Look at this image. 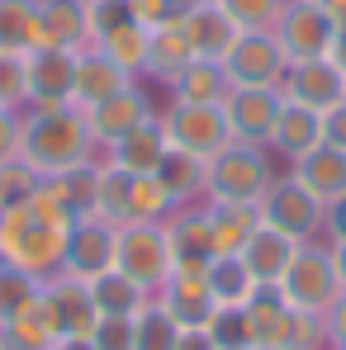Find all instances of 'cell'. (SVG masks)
Returning a JSON list of instances; mask_svg holds the SVG:
<instances>
[{"mask_svg":"<svg viewBox=\"0 0 346 350\" xmlns=\"http://www.w3.org/2000/svg\"><path fill=\"white\" fill-rule=\"evenodd\" d=\"M71 223H76L71 208L48 185H38L34 199L14 204V208H0V260L29 270L38 280H53V275H62Z\"/></svg>","mask_w":346,"mask_h":350,"instance_id":"cell-1","label":"cell"},{"mask_svg":"<svg viewBox=\"0 0 346 350\" xmlns=\"http://www.w3.org/2000/svg\"><path fill=\"white\" fill-rule=\"evenodd\" d=\"M105 152L86 123V109L62 105V109H24V142H19V161L34 166L38 180H58L66 171L95 166Z\"/></svg>","mask_w":346,"mask_h":350,"instance_id":"cell-2","label":"cell"},{"mask_svg":"<svg viewBox=\"0 0 346 350\" xmlns=\"http://www.w3.org/2000/svg\"><path fill=\"white\" fill-rule=\"evenodd\" d=\"M256 350H328V327L313 312L289 308L275 284H261L247 303Z\"/></svg>","mask_w":346,"mask_h":350,"instance_id":"cell-3","label":"cell"},{"mask_svg":"<svg viewBox=\"0 0 346 350\" xmlns=\"http://www.w3.org/2000/svg\"><path fill=\"white\" fill-rule=\"evenodd\" d=\"M271 152L251 142H228L214 161H204V204H261L271 189Z\"/></svg>","mask_w":346,"mask_h":350,"instance_id":"cell-4","label":"cell"},{"mask_svg":"<svg viewBox=\"0 0 346 350\" xmlns=\"http://www.w3.org/2000/svg\"><path fill=\"white\" fill-rule=\"evenodd\" d=\"M280 298L299 312H313V317H328V308L342 298V280H337V265H332V251L328 241H299L289 270L280 275Z\"/></svg>","mask_w":346,"mask_h":350,"instance_id":"cell-5","label":"cell"},{"mask_svg":"<svg viewBox=\"0 0 346 350\" xmlns=\"http://www.w3.org/2000/svg\"><path fill=\"white\" fill-rule=\"evenodd\" d=\"M114 265L138 280L143 289H162V280L175 270V251L171 237H166V223H123L119 228V246H114Z\"/></svg>","mask_w":346,"mask_h":350,"instance_id":"cell-6","label":"cell"},{"mask_svg":"<svg viewBox=\"0 0 346 350\" xmlns=\"http://www.w3.org/2000/svg\"><path fill=\"white\" fill-rule=\"evenodd\" d=\"M157 118L166 128V142L190 152V157H199V161H214L232 142L223 105H180V100H171L166 109H157Z\"/></svg>","mask_w":346,"mask_h":350,"instance_id":"cell-7","label":"cell"},{"mask_svg":"<svg viewBox=\"0 0 346 350\" xmlns=\"http://www.w3.org/2000/svg\"><path fill=\"white\" fill-rule=\"evenodd\" d=\"M261 223L266 228H275V232L294 237V241H313V237H323V208L328 204H318L294 175H275L271 180V189L261 194Z\"/></svg>","mask_w":346,"mask_h":350,"instance_id":"cell-8","label":"cell"},{"mask_svg":"<svg viewBox=\"0 0 346 350\" xmlns=\"http://www.w3.org/2000/svg\"><path fill=\"white\" fill-rule=\"evenodd\" d=\"M271 33L285 48L289 62H313V57H328L337 29H332V19H328V10L318 0H285V10L271 24Z\"/></svg>","mask_w":346,"mask_h":350,"instance_id":"cell-9","label":"cell"},{"mask_svg":"<svg viewBox=\"0 0 346 350\" xmlns=\"http://www.w3.org/2000/svg\"><path fill=\"white\" fill-rule=\"evenodd\" d=\"M24 81H29V95H24V109H62L71 105V85H76V53L66 48H34L24 53Z\"/></svg>","mask_w":346,"mask_h":350,"instance_id":"cell-10","label":"cell"},{"mask_svg":"<svg viewBox=\"0 0 346 350\" xmlns=\"http://www.w3.org/2000/svg\"><path fill=\"white\" fill-rule=\"evenodd\" d=\"M114 246H119V228H114V223H105V218H95V213L76 218V223H71V237H66L62 275L90 284L95 275L114 270Z\"/></svg>","mask_w":346,"mask_h":350,"instance_id":"cell-11","label":"cell"},{"mask_svg":"<svg viewBox=\"0 0 346 350\" xmlns=\"http://www.w3.org/2000/svg\"><path fill=\"white\" fill-rule=\"evenodd\" d=\"M223 66H228L232 85H280L289 71V57L271 29H247L232 43V53L223 57Z\"/></svg>","mask_w":346,"mask_h":350,"instance_id":"cell-12","label":"cell"},{"mask_svg":"<svg viewBox=\"0 0 346 350\" xmlns=\"http://www.w3.org/2000/svg\"><path fill=\"white\" fill-rule=\"evenodd\" d=\"M280 105H285L280 85H232L228 100H223L232 142L266 147V142H271V128H275V114H280Z\"/></svg>","mask_w":346,"mask_h":350,"instance_id":"cell-13","label":"cell"},{"mask_svg":"<svg viewBox=\"0 0 346 350\" xmlns=\"http://www.w3.org/2000/svg\"><path fill=\"white\" fill-rule=\"evenodd\" d=\"M147 118H157V109H152V95L143 90V81L123 85V90L110 95V100H100V105H90V109H86V123H90V133H95L100 152H110L123 133H133V128H138V123H147Z\"/></svg>","mask_w":346,"mask_h":350,"instance_id":"cell-14","label":"cell"},{"mask_svg":"<svg viewBox=\"0 0 346 350\" xmlns=\"http://www.w3.org/2000/svg\"><path fill=\"white\" fill-rule=\"evenodd\" d=\"M209 265H175L171 275L162 280V289L152 293L166 312H171L180 327H204L214 317V293H209V280H204Z\"/></svg>","mask_w":346,"mask_h":350,"instance_id":"cell-15","label":"cell"},{"mask_svg":"<svg viewBox=\"0 0 346 350\" xmlns=\"http://www.w3.org/2000/svg\"><path fill=\"white\" fill-rule=\"evenodd\" d=\"M175 24H180V33H185V43H190V53H195V57H209V62H223L232 53V43L242 38V29L228 19V10H223L219 0H204V5L180 10V14H175Z\"/></svg>","mask_w":346,"mask_h":350,"instance_id":"cell-16","label":"cell"},{"mask_svg":"<svg viewBox=\"0 0 346 350\" xmlns=\"http://www.w3.org/2000/svg\"><path fill=\"white\" fill-rule=\"evenodd\" d=\"M280 95H285V100H294V105H308V109L328 114L332 105H342V100H346V76L328 57L289 62L285 81H280Z\"/></svg>","mask_w":346,"mask_h":350,"instance_id":"cell-17","label":"cell"},{"mask_svg":"<svg viewBox=\"0 0 346 350\" xmlns=\"http://www.w3.org/2000/svg\"><path fill=\"white\" fill-rule=\"evenodd\" d=\"M43 308L58 327V336H90L100 312H95V298L86 280H71V275H53L43 280Z\"/></svg>","mask_w":346,"mask_h":350,"instance_id":"cell-18","label":"cell"},{"mask_svg":"<svg viewBox=\"0 0 346 350\" xmlns=\"http://www.w3.org/2000/svg\"><path fill=\"white\" fill-rule=\"evenodd\" d=\"M38 43L43 48H66V53H86L95 43L90 0H38Z\"/></svg>","mask_w":346,"mask_h":350,"instance_id":"cell-19","label":"cell"},{"mask_svg":"<svg viewBox=\"0 0 346 350\" xmlns=\"http://www.w3.org/2000/svg\"><path fill=\"white\" fill-rule=\"evenodd\" d=\"M166 237H171L175 265H209L214 251V223H209V204H175L166 218Z\"/></svg>","mask_w":346,"mask_h":350,"instance_id":"cell-20","label":"cell"},{"mask_svg":"<svg viewBox=\"0 0 346 350\" xmlns=\"http://www.w3.org/2000/svg\"><path fill=\"white\" fill-rule=\"evenodd\" d=\"M162 90H166L171 100H180V105H223L228 90H232V81H228V66H223V62L190 57Z\"/></svg>","mask_w":346,"mask_h":350,"instance_id":"cell-21","label":"cell"},{"mask_svg":"<svg viewBox=\"0 0 346 350\" xmlns=\"http://www.w3.org/2000/svg\"><path fill=\"white\" fill-rule=\"evenodd\" d=\"M289 175H294L318 204H332V199L346 194V152L318 142L313 152H304L299 161H289Z\"/></svg>","mask_w":346,"mask_h":350,"instance_id":"cell-22","label":"cell"},{"mask_svg":"<svg viewBox=\"0 0 346 350\" xmlns=\"http://www.w3.org/2000/svg\"><path fill=\"white\" fill-rule=\"evenodd\" d=\"M123 85H133V76H128L119 62H110L100 48L76 53V85H71V105H76V109H90V105L110 100Z\"/></svg>","mask_w":346,"mask_h":350,"instance_id":"cell-23","label":"cell"},{"mask_svg":"<svg viewBox=\"0 0 346 350\" xmlns=\"http://www.w3.org/2000/svg\"><path fill=\"white\" fill-rule=\"evenodd\" d=\"M323 142V114L318 109H308V105H294L285 100L280 105V114H275V128H271V152H280L285 161H299L304 152H313Z\"/></svg>","mask_w":346,"mask_h":350,"instance_id":"cell-24","label":"cell"},{"mask_svg":"<svg viewBox=\"0 0 346 350\" xmlns=\"http://www.w3.org/2000/svg\"><path fill=\"white\" fill-rule=\"evenodd\" d=\"M166 128H162V118H147V123H138L133 133H123L114 147L105 152V161H114L119 171H133V175H152L162 166V157H166Z\"/></svg>","mask_w":346,"mask_h":350,"instance_id":"cell-25","label":"cell"},{"mask_svg":"<svg viewBox=\"0 0 346 350\" xmlns=\"http://www.w3.org/2000/svg\"><path fill=\"white\" fill-rule=\"evenodd\" d=\"M294 251H299V241L285 232H275V228H256V232L247 237V246L237 251L242 256V265L251 270V280L256 284H280V275L289 270V260H294Z\"/></svg>","mask_w":346,"mask_h":350,"instance_id":"cell-26","label":"cell"},{"mask_svg":"<svg viewBox=\"0 0 346 350\" xmlns=\"http://www.w3.org/2000/svg\"><path fill=\"white\" fill-rule=\"evenodd\" d=\"M90 48H100V53H105L110 62H119L133 81H143V76H147V53H152V29L123 19V24H114V29H105Z\"/></svg>","mask_w":346,"mask_h":350,"instance_id":"cell-27","label":"cell"},{"mask_svg":"<svg viewBox=\"0 0 346 350\" xmlns=\"http://www.w3.org/2000/svg\"><path fill=\"white\" fill-rule=\"evenodd\" d=\"M90 298H95V312L100 317H138L147 303H152V289H143L138 280H128L123 270H105L90 280Z\"/></svg>","mask_w":346,"mask_h":350,"instance_id":"cell-28","label":"cell"},{"mask_svg":"<svg viewBox=\"0 0 346 350\" xmlns=\"http://www.w3.org/2000/svg\"><path fill=\"white\" fill-rule=\"evenodd\" d=\"M209 223H214V251L237 256L247 246V237L261 228V208L256 204H209Z\"/></svg>","mask_w":346,"mask_h":350,"instance_id":"cell-29","label":"cell"},{"mask_svg":"<svg viewBox=\"0 0 346 350\" xmlns=\"http://www.w3.org/2000/svg\"><path fill=\"white\" fill-rule=\"evenodd\" d=\"M204 280H209V293H214L219 308H247L251 293L261 289L251 280V270L242 265V256H214L209 270H204Z\"/></svg>","mask_w":346,"mask_h":350,"instance_id":"cell-30","label":"cell"},{"mask_svg":"<svg viewBox=\"0 0 346 350\" xmlns=\"http://www.w3.org/2000/svg\"><path fill=\"white\" fill-rule=\"evenodd\" d=\"M0 346L5 350H53L58 346V327H53V317L43 308V293H38V303L29 312H19V317H10L0 327Z\"/></svg>","mask_w":346,"mask_h":350,"instance_id":"cell-31","label":"cell"},{"mask_svg":"<svg viewBox=\"0 0 346 350\" xmlns=\"http://www.w3.org/2000/svg\"><path fill=\"white\" fill-rule=\"evenodd\" d=\"M152 175L166 185V194H171L175 204H195V199H204V161L190 157V152H180V147H166L162 166H157Z\"/></svg>","mask_w":346,"mask_h":350,"instance_id":"cell-32","label":"cell"},{"mask_svg":"<svg viewBox=\"0 0 346 350\" xmlns=\"http://www.w3.org/2000/svg\"><path fill=\"white\" fill-rule=\"evenodd\" d=\"M38 48V0H0V53Z\"/></svg>","mask_w":346,"mask_h":350,"instance_id":"cell-33","label":"cell"},{"mask_svg":"<svg viewBox=\"0 0 346 350\" xmlns=\"http://www.w3.org/2000/svg\"><path fill=\"white\" fill-rule=\"evenodd\" d=\"M195 57L190 53V43H185V33H180V24H162V29H152V53H147V76L157 81V85H166L175 71L185 66V62Z\"/></svg>","mask_w":346,"mask_h":350,"instance_id":"cell-34","label":"cell"},{"mask_svg":"<svg viewBox=\"0 0 346 350\" xmlns=\"http://www.w3.org/2000/svg\"><path fill=\"white\" fill-rule=\"evenodd\" d=\"M38 293H43V280H38V275H29V270H19V265H5V260H0V327H5L10 317L29 312V308L38 303Z\"/></svg>","mask_w":346,"mask_h":350,"instance_id":"cell-35","label":"cell"},{"mask_svg":"<svg viewBox=\"0 0 346 350\" xmlns=\"http://www.w3.org/2000/svg\"><path fill=\"white\" fill-rule=\"evenodd\" d=\"M175 341H180V322L152 298L133 322V350H175Z\"/></svg>","mask_w":346,"mask_h":350,"instance_id":"cell-36","label":"cell"},{"mask_svg":"<svg viewBox=\"0 0 346 350\" xmlns=\"http://www.w3.org/2000/svg\"><path fill=\"white\" fill-rule=\"evenodd\" d=\"M204 332L214 336V346H219V350H256L247 308H214V317L204 322Z\"/></svg>","mask_w":346,"mask_h":350,"instance_id":"cell-37","label":"cell"},{"mask_svg":"<svg viewBox=\"0 0 346 350\" xmlns=\"http://www.w3.org/2000/svg\"><path fill=\"white\" fill-rule=\"evenodd\" d=\"M38 171L34 166H24L19 157L14 161H5L0 166V208H14V204H24V199H34L38 194Z\"/></svg>","mask_w":346,"mask_h":350,"instance_id":"cell-38","label":"cell"},{"mask_svg":"<svg viewBox=\"0 0 346 350\" xmlns=\"http://www.w3.org/2000/svg\"><path fill=\"white\" fill-rule=\"evenodd\" d=\"M228 10V19L247 33V29H271L285 10V0H219Z\"/></svg>","mask_w":346,"mask_h":350,"instance_id":"cell-39","label":"cell"},{"mask_svg":"<svg viewBox=\"0 0 346 350\" xmlns=\"http://www.w3.org/2000/svg\"><path fill=\"white\" fill-rule=\"evenodd\" d=\"M24 95H29V81H24V57H19V53H0V105L24 109Z\"/></svg>","mask_w":346,"mask_h":350,"instance_id":"cell-40","label":"cell"},{"mask_svg":"<svg viewBox=\"0 0 346 350\" xmlns=\"http://www.w3.org/2000/svg\"><path fill=\"white\" fill-rule=\"evenodd\" d=\"M133 322L138 317H100L95 332H90V346L95 350H133Z\"/></svg>","mask_w":346,"mask_h":350,"instance_id":"cell-41","label":"cell"},{"mask_svg":"<svg viewBox=\"0 0 346 350\" xmlns=\"http://www.w3.org/2000/svg\"><path fill=\"white\" fill-rule=\"evenodd\" d=\"M123 10H128V19L143 24V29H162V24H171L175 14H180L175 0H123Z\"/></svg>","mask_w":346,"mask_h":350,"instance_id":"cell-42","label":"cell"},{"mask_svg":"<svg viewBox=\"0 0 346 350\" xmlns=\"http://www.w3.org/2000/svg\"><path fill=\"white\" fill-rule=\"evenodd\" d=\"M19 142H24V109L0 105V166L19 157Z\"/></svg>","mask_w":346,"mask_h":350,"instance_id":"cell-43","label":"cell"},{"mask_svg":"<svg viewBox=\"0 0 346 350\" xmlns=\"http://www.w3.org/2000/svg\"><path fill=\"white\" fill-rule=\"evenodd\" d=\"M323 142L337 147V152H346V100H342V105H332V109L323 114Z\"/></svg>","mask_w":346,"mask_h":350,"instance_id":"cell-44","label":"cell"},{"mask_svg":"<svg viewBox=\"0 0 346 350\" xmlns=\"http://www.w3.org/2000/svg\"><path fill=\"white\" fill-rule=\"evenodd\" d=\"M323 327H328V350H346V293L328 308Z\"/></svg>","mask_w":346,"mask_h":350,"instance_id":"cell-45","label":"cell"},{"mask_svg":"<svg viewBox=\"0 0 346 350\" xmlns=\"http://www.w3.org/2000/svg\"><path fill=\"white\" fill-rule=\"evenodd\" d=\"M323 237H328V246L332 241H346V194L323 208Z\"/></svg>","mask_w":346,"mask_h":350,"instance_id":"cell-46","label":"cell"},{"mask_svg":"<svg viewBox=\"0 0 346 350\" xmlns=\"http://www.w3.org/2000/svg\"><path fill=\"white\" fill-rule=\"evenodd\" d=\"M175 350H219V346H214V336H209L204 327H180V341H175Z\"/></svg>","mask_w":346,"mask_h":350,"instance_id":"cell-47","label":"cell"},{"mask_svg":"<svg viewBox=\"0 0 346 350\" xmlns=\"http://www.w3.org/2000/svg\"><path fill=\"white\" fill-rule=\"evenodd\" d=\"M328 62H332V66H337V71L346 76V29H337V33H332V48H328Z\"/></svg>","mask_w":346,"mask_h":350,"instance_id":"cell-48","label":"cell"},{"mask_svg":"<svg viewBox=\"0 0 346 350\" xmlns=\"http://www.w3.org/2000/svg\"><path fill=\"white\" fill-rule=\"evenodd\" d=\"M332 265H337V280H342V293H346V241H332Z\"/></svg>","mask_w":346,"mask_h":350,"instance_id":"cell-49","label":"cell"},{"mask_svg":"<svg viewBox=\"0 0 346 350\" xmlns=\"http://www.w3.org/2000/svg\"><path fill=\"white\" fill-rule=\"evenodd\" d=\"M323 10H328V19H332V29H346V0H328Z\"/></svg>","mask_w":346,"mask_h":350,"instance_id":"cell-50","label":"cell"},{"mask_svg":"<svg viewBox=\"0 0 346 350\" xmlns=\"http://www.w3.org/2000/svg\"><path fill=\"white\" fill-rule=\"evenodd\" d=\"M53 350H95V346H90V336H58Z\"/></svg>","mask_w":346,"mask_h":350,"instance_id":"cell-51","label":"cell"},{"mask_svg":"<svg viewBox=\"0 0 346 350\" xmlns=\"http://www.w3.org/2000/svg\"><path fill=\"white\" fill-rule=\"evenodd\" d=\"M175 5H180V10H190V5H204V0H175Z\"/></svg>","mask_w":346,"mask_h":350,"instance_id":"cell-52","label":"cell"},{"mask_svg":"<svg viewBox=\"0 0 346 350\" xmlns=\"http://www.w3.org/2000/svg\"><path fill=\"white\" fill-rule=\"evenodd\" d=\"M318 5H328V0H318Z\"/></svg>","mask_w":346,"mask_h":350,"instance_id":"cell-53","label":"cell"},{"mask_svg":"<svg viewBox=\"0 0 346 350\" xmlns=\"http://www.w3.org/2000/svg\"><path fill=\"white\" fill-rule=\"evenodd\" d=\"M0 350H5V346H0Z\"/></svg>","mask_w":346,"mask_h":350,"instance_id":"cell-54","label":"cell"}]
</instances>
